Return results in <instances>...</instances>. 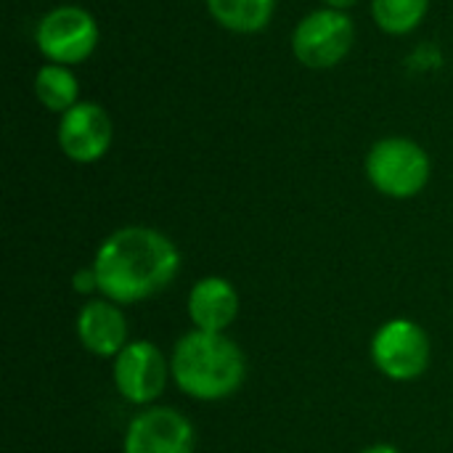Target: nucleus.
<instances>
[{
	"mask_svg": "<svg viewBox=\"0 0 453 453\" xmlns=\"http://www.w3.org/2000/svg\"><path fill=\"white\" fill-rule=\"evenodd\" d=\"M356 27L353 19L345 11L337 8H321L308 13L295 35H292V50L300 64L311 69H329L337 66L353 48Z\"/></svg>",
	"mask_w": 453,
	"mask_h": 453,
	"instance_id": "nucleus-4",
	"label": "nucleus"
},
{
	"mask_svg": "<svg viewBox=\"0 0 453 453\" xmlns=\"http://www.w3.org/2000/svg\"><path fill=\"white\" fill-rule=\"evenodd\" d=\"M74 284V292L77 295H90V292H98V276H96V268H80L72 279Z\"/></svg>",
	"mask_w": 453,
	"mask_h": 453,
	"instance_id": "nucleus-15",
	"label": "nucleus"
},
{
	"mask_svg": "<svg viewBox=\"0 0 453 453\" xmlns=\"http://www.w3.org/2000/svg\"><path fill=\"white\" fill-rule=\"evenodd\" d=\"M35 93L40 104L50 111H69L74 104H80V85L77 77L64 64H45L35 74Z\"/></svg>",
	"mask_w": 453,
	"mask_h": 453,
	"instance_id": "nucleus-13",
	"label": "nucleus"
},
{
	"mask_svg": "<svg viewBox=\"0 0 453 453\" xmlns=\"http://www.w3.org/2000/svg\"><path fill=\"white\" fill-rule=\"evenodd\" d=\"M98 292L117 305H135L165 292L178 271L180 252L157 228L125 226L106 236L93 257Z\"/></svg>",
	"mask_w": 453,
	"mask_h": 453,
	"instance_id": "nucleus-1",
	"label": "nucleus"
},
{
	"mask_svg": "<svg viewBox=\"0 0 453 453\" xmlns=\"http://www.w3.org/2000/svg\"><path fill=\"white\" fill-rule=\"evenodd\" d=\"M372 361L385 377L395 382H411L430 366V337L419 324L409 319H393L377 329L372 340Z\"/></svg>",
	"mask_w": 453,
	"mask_h": 453,
	"instance_id": "nucleus-5",
	"label": "nucleus"
},
{
	"mask_svg": "<svg viewBox=\"0 0 453 453\" xmlns=\"http://www.w3.org/2000/svg\"><path fill=\"white\" fill-rule=\"evenodd\" d=\"M37 48L53 64H80L98 45V24L80 5H61L45 13L35 32Z\"/></svg>",
	"mask_w": 453,
	"mask_h": 453,
	"instance_id": "nucleus-6",
	"label": "nucleus"
},
{
	"mask_svg": "<svg viewBox=\"0 0 453 453\" xmlns=\"http://www.w3.org/2000/svg\"><path fill=\"white\" fill-rule=\"evenodd\" d=\"M77 337L88 353L117 358L127 345V319L117 303L106 297L90 300L77 313Z\"/></svg>",
	"mask_w": 453,
	"mask_h": 453,
	"instance_id": "nucleus-10",
	"label": "nucleus"
},
{
	"mask_svg": "<svg viewBox=\"0 0 453 453\" xmlns=\"http://www.w3.org/2000/svg\"><path fill=\"white\" fill-rule=\"evenodd\" d=\"M430 8V0H372V13L388 35H406L417 29Z\"/></svg>",
	"mask_w": 453,
	"mask_h": 453,
	"instance_id": "nucleus-14",
	"label": "nucleus"
},
{
	"mask_svg": "<svg viewBox=\"0 0 453 453\" xmlns=\"http://www.w3.org/2000/svg\"><path fill=\"white\" fill-rule=\"evenodd\" d=\"M173 382L196 401H226L247 380V358L226 332L194 329L183 334L170 356Z\"/></svg>",
	"mask_w": 453,
	"mask_h": 453,
	"instance_id": "nucleus-2",
	"label": "nucleus"
},
{
	"mask_svg": "<svg viewBox=\"0 0 453 453\" xmlns=\"http://www.w3.org/2000/svg\"><path fill=\"white\" fill-rule=\"evenodd\" d=\"M324 3H326L329 8H337V11H345V8H350V5H353L356 0H324Z\"/></svg>",
	"mask_w": 453,
	"mask_h": 453,
	"instance_id": "nucleus-16",
	"label": "nucleus"
},
{
	"mask_svg": "<svg viewBox=\"0 0 453 453\" xmlns=\"http://www.w3.org/2000/svg\"><path fill=\"white\" fill-rule=\"evenodd\" d=\"M58 146L61 151L80 165L98 162L111 146V119L109 114L90 101L74 104L61 114L58 122Z\"/></svg>",
	"mask_w": 453,
	"mask_h": 453,
	"instance_id": "nucleus-9",
	"label": "nucleus"
},
{
	"mask_svg": "<svg viewBox=\"0 0 453 453\" xmlns=\"http://www.w3.org/2000/svg\"><path fill=\"white\" fill-rule=\"evenodd\" d=\"M114 388L117 393L135 406H151L167 388L173 377L165 353L146 340L127 342L114 358Z\"/></svg>",
	"mask_w": 453,
	"mask_h": 453,
	"instance_id": "nucleus-7",
	"label": "nucleus"
},
{
	"mask_svg": "<svg viewBox=\"0 0 453 453\" xmlns=\"http://www.w3.org/2000/svg\"><path fill=\"white\" fill-rule=\"evenodd\" d=\"M207 8L220 27L250 35L271 21L276 0H207Z\"/></svg>",
	"mask_w": 453,
	"mask_h": 453,
	"instance_id": "nucleus-12",
	"label": "nucleus"
},
{
	"mask_svg": "<svg viewBox=\"0 0 453 453\" xmlns=\"http://www.w3.org/2000/svg\"><path fill=\"white\" fill-rule=\"evenodd\" d=\"M361 453H401L398 449H393V446H388V443H380V446H372V449H366V451Z\"/></svg>",
	"mask_w": 453,
	"mask_h": 453,
	"instance_id": "nucleus-17",
	"label": "nucleus"
},
{
	"mask_svg": "<svg viewBox=\"0 0 453 453\" xmlns=\"http://www.w3.org/2000/svg\"><path fill=\"white\" fill-rule=\"evenodd\" d=\"M239 316V295L223 276L199 279L188 295V319L202 332H226Z\"/></svg>",
	"mask_w": 453,
	"mask_h": 453,
	"instance_id": "nucleus-11",
	"label": "nucleus"
},
{
	"mask_svg": "<svg viewBox=\"0 0 453 453\" xmlns=\"http://www.w3.org/2000/svg\"><path fill=\"white\" fill-rule=\"evenodd\" d=\"M191 422L170 406H149L138 411L122 441V453H194Z\"/></svg>",
	"mask_w": 453,
	"mask_h": 453,
	"instance_id": "nucleus-8",
	"label": "nucleus"
},
{
	"mask_svg": "<svg viewBox=\"0 0 453 453\" xmlns=\"http://www.w3.org/2000/svg\"><path fill=\"white\" fill-rule=\"evenodd\" d=\"M366 175L380 194L411 199L430 180V157L411 138H382L366 157Z\"/></svg>",
	"mask_w": 453,
	"mask_h": 453,
	"instance_id": "nucleus-3",
	"label": "nucleus"
}]
</instances>
